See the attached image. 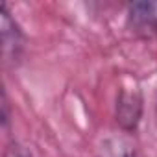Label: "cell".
I'll return each mask as SVG.
<instances>
[{
  "mask_svg": "<svg viewBox=\"0 0 157 157\" xmlns=\"http://www.w3.org/2000/svg\"><path fill=\"white\" fill-rule=\"evenodd\" d=\"M0 28H2L0 32H2V54H4V59L10 65H17L21 56H22L24 35H22V30L17 24V21L11 17L6 4H2V8H0Z\"/></svg>",
  "mask_w": 157,
  "mask_h": 157,
  "instance_id": "cell-1",
  "label": "cell"
},
{
  "mask_svg": "<svg viewBox=\"0 0 157 157\" xmlns=\"http://www.w3.org/2000/svg\"><path fill=\"white\" fill-rule=\"evenodd\" d=\"M129 24L137 33L151 35L157 32V2H135L129 6Z\"/></svg>",
  "mask_w": 157,
  "mask_h": 157,
  "instance_id": "cell-2",
  "label": "cell"
},
{
  "mask_svg": "<svg viewBox=\"0 0 157 157\" xmlns=\"http://www.w3.org/2000/svg\"><path fill=\"white\" fill-rule=\"evenodd\" d=\"M142 113V98L137 93L122 91L117 100V120L124 129H135Z\"/></svg>",
  "mask_w": 157,
  "mask_h": 157,
  "instance_id": "cell-3",
  "label": "cell"
},
{
  "mask_svg": "<svg viewBox=\"0 0 157 157\" xmlns=\"http://www.w3.org/2000/svg\"><path fill=\"white\" fill-rule=\"evenodd\" d=\"M100 157H135V150L122 139H107L100 148Z\"/></svg>",
  "mask_w": 157,
  "mask_h": 157,
  "instance_id": "cell-4",
  "label": "cell"
},
{
  "mask_svg": "<svg viewBox=\"0 0 157 157\" xmlns=\"http://www.w3.org/2000/svg\"><path fill=\"white\" fill-rule=\"evenodd\" d=\"M4 157H32L26 150H22L21 146H17V144H11V146H8L6 148V151H4Z\"/></svg>",
  "mask_w": 157,
  "mask_h": 157,
  "instance_id": "cell-5",
  "label": "cell"
}]
</instances>
